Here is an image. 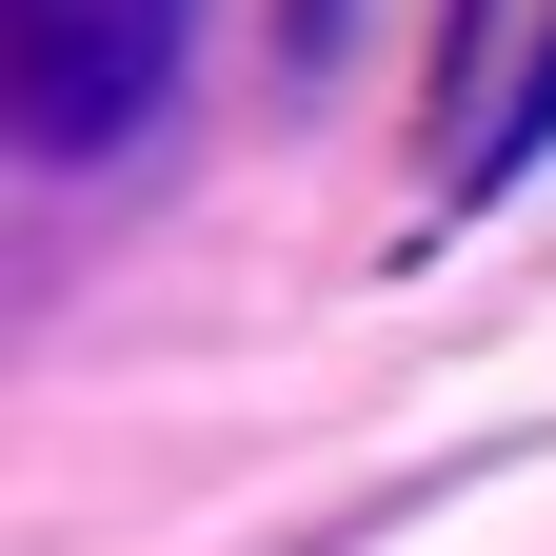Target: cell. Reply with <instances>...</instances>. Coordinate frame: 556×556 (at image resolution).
Wrapping results in <instances>:
<instances>
[{
    "instance_id": "2",
    "label": "cell",
    "mask_w": 556,
    "mask_h": 556,
    "mask_svg": "<svg viewBox=\"0 0 556 556\" xmlns=\"http://www.w3.org/2000/svg\"><path fill=\"white\" fill-rule=\"evenodd\" d=\"M536 139H556V40H536V80H517V119H497V160H536ZM497 160H477V179H497Z\"/></svg>"
},
{
    "instance_id": "1",
    "label": "cell",
    "mask_w": 556,
    "mask_h": 556,
    "mask_svg": "<svg viewBox=\"0 0 556 556\" xmlns=\"http://www.w3.org/2000/svg\"><path fill=\"white\" fill-rule=\"evenodd\" d=\"M0 80H21L40 160H100V139H139L160 80H179V0H0Z\"/></svg>"
}]
</instances>
